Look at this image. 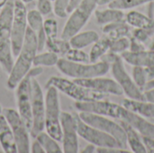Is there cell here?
<instances>
[{
	"mask_svg": "<svg viewBox=\"0 0 154 153\" xmlns=\"http://www.w3.org/2000/svg\"><path fill=\"white\" fill-rule=\"evenodd\" d=\"M45 46L48 50L62 56H65L68 50L71 48L69 40H65L62 38L60 39L56 38L54 40H46Z\"/></svg>",
	"mask_w": 154,
	"mask_h": 153,
	"instance_id": "f546056e",
	"label": "cell"
},
{
	"mask_svg": "<svg viewBox=\"0 0 154 153\" xmlns=\"http://www.w3.org/2000/svg\"><path fill=\"white\" fill-rule=\"evenodd\" d=\"M130 37H123L116 40H111L109 51L116 54H122L125 51L129 50Z\"/></svg>",
	"mask_w": 154,
	"mask_h": 153,
	"instance_id": "d6a6232c",
	"label": "cell"
},
{
	"mask_svg": "<svg viewBox=\"0 0 154 153\" xmlns=\"http://www.w3.org/2000/svg\"><path fill=\"white\" fill-rule=\"evenodd\" d=\"M97 151V147L94 145V144H91V143H88L86 147H84L80 152L81 153H94L96 152Z\"/></svg>",
	"mask_w": 154,
	"mask_h": 153,
	"instance_id": "bcb514c9",
	"label": "cell"
},
{
	"mask_svg": "<svg viewBox=\"0 0 154 153\" xmlns=\"http://www.w3.org/2000/svg\"><path fill=\"white\" fill-rule=\"evenodd\" d=\"M94 14L97 23L100 25H106L111 23L125 21V14L123 10L109 6L104 10H96Z\"/></svg>",
	"mask_w": 154,
	"mask_h": 153,
	"instance_id": "cb8c5ba5",
	"label": "cell"
},
{
	"mask_svg": "<svg viewBox=\"0 0 154 153\" xmlns=\"http://www.w3.org/2000/svg\"><path fill=\"white\" fill-rule=\"evenodd\" d=\"M99 35L96 31H84L79 32L73 35L69 40V44L71 48H77V49H84L89 45H93L98 39Z\"/></svg>",
	"mask_w": 154,
	"mask_h": 153,
	"instance_id": "484cf974",
	"label": "cell"
},
{
	"mask_svg": "<svg viewBox=\"0 0 154 153\" xmlns=\"http://www.w3.org/2000/svg\"><path fill=\"white\" fill-rule=\"evenodd\" d=\"M60 126L63 153H78L79 151V146L76 113L70 114L69 112H61Z\"/></svg>",
	"mask_w": 154,
	"mask_h": 153,
	"instance_id": "7c38bea8",
	"label": "cell"
},
{
	"mask_svg": "<svg viewBox=\"0 0 154 153\" xmlns=\"http://www.w3.org/2000/svg\"><path fill=\"white\" fill-rule=\"evenodd\" d=\"M125 22L133 28L146 29L152 32L154 34V19L148 14H144L135 10H131L125 14Z\"/></svg>",
	"mask_w": 154,
	"mask_h": 153,
	"instance_id": "44dd1931",
	"label": "cell"
},
{
	"mask_svg": "<svg viewBox=\"0 0 154 153\" xmlns=\"http://www.w3.org/2000/svg\"><path fill=\"white\" fill-rule=\"evenodd\" d=\"M79 116L82 121L88 124L99 129L100 131L113 136L124 149H127V141L125 132L119 122L112 120V118L88 113V112H79Z\"/></svg>",
	"mask_w": 154,
	"mask_h": 153,
	"instance_id": "52a82bcc",
	"label": "cell"
},
{
	"mask_svg": "<svg viewBox=\"0 0 154 153\" xmlns=\"http://www.w3.org/2000/svg\"><path fill=\"white\" fill-rule=\"evenodd\" d=\"M148 50H154V37L148 42Z\"/></svg>",
	"mask_w": 154,
	"mask_h": 153,
	"instance_id": "816d5d0a",
	"label": "cell"
},
{
	"mask_svg": "<svg viewBox=\"0 0 154 153\" xmlns=\"http://www.w3.org/2000/svg\"><path fill=\"white\" fill-rule=\"evenodd\" d=\"M143 100L154 103V88L143 92Z\"/></svg>",
	"mask_w": 154,
	"mask_h": 153,
	"instance_id": "f6af8a7d",
	"label": "cell"
},
{
	"mask_svg": "<svg viewBox=\"0 0 154 153\" xmlns=\"http://www.w3.org/2000/svg\"><path fill=\"white\" fill-rule=\"evenodd\" d=\"M14 0H8L0 8V38H10L14 21Z\"/></svg>",
	"mask_w": 154,
	"mask_h": 153,
	"instance_id": "d6986e66",
	"label": "cell"
},
{
	"mask_svg": "<svg viewBox=\"0 0 154 153\" xmlns=\"http://www.w3.org/2000/svg\"><path fill=\"white\" fill-rule=\"evenodd\" d=\"M143 142L145 146V149L147 152L154 153V139L148 138V137H143Z\"/></svg>",
	"mask_w": 154,
	"mask_h": 153,
	"instance_id": "b9f144b4",
	"label": "cell"
},
{
	"mask_svg": "<svg viewBox=\"0 0 154 153\" xmlns=\"http://www.w3.org/2000/svg\"><path fill=\"white\" fill-rule=\"evenodd\" d=\"M59 55L47 50L45 52L37 53L34 60H33V66H39V67H53L57 65V62L59 60Z\"/></svg>",
	"mask_w": 154,
	"mask_h": 153,
	"instance_id": "4dcf8cb0",
	"label": "cell"
},
{
	"mask_svg": "<svg viewBox=\"0 0 154 153\" xmlns=\"http://www.w3.org/2000/svg\"><path fill=\"white\" fill-rule=\"evenodd\" d=\"M97 5H99L98 0H82L81 4L69 14L60 38L69 40L73 35L79 32L95 13Z\"/></svg>",
	"mask_w": 154,
	"mask_h": 153,
	"instance_id": "8992f818",
	"label": "cell"
},
{
	"mask_svg": "<svg viewBox=\"0 0 154 153\" xmlns=\"http://www.w3.org/2000/svg\"><path fill=\"white\" fill-rule=\"evenodd\" d=\"M115 0H98V5H109L110 3H112Z\"/></svg>",
	"mask_w": 154,
	"mask_h": 153,
	"instance_id": "f907efd6",
	"label": "cell"
},
{
	"mask_svg": "<svg viewBox=\"0 0 154 153\" xmlns=\"http://www.w3.org/2000/svg\"><path fill=\"white\" fill-rule=\"evenodd\" d=\"M14 56L10 38H0V66L6 74L14 67Z\"/></svg>",
	"mask_w": 154,
	"mask_h": 153,
	"instance_id": "603a6c76",
	"label": "cell"
},
{
	"mask_svg": "<svg viewBox=\"0 0 154 153\" xmlns=\"http://www.w3.org/2000/svg\"><path fill=\"white\" fill-rule=\"evenodd\" d=\"M149 6H148V15L154 19V1L153 2H151L148 4Z\"/></svg>",
	"mask_w": 154,
	"mask_h": 153,
	"instance_id": "681fc988",
	"label": "cell"
},
{
	"mask_svg": "<svg viewBox=\"0 0 154 153\" xmlns=\"http://www.w3.org/2000/svg\"><path fill=\"white\" fill-rule=\"evenodd\" d=\"M3 114L13 132L17 153L30 152V131L20 116L18 111L14 108H4Z\"/></svg>",
	"mask_w": 154,
	"mask_h": 153,
	"instance_id": "30bf717a",
	"label": "cell"
},
{
	"mask_svg": "<svg viewBox=\"0 0 154 153\" xmlns=\"http://www.w3.org/2000/svg\"><path fill=\"white\" fill-rule=\"evenodd\" d=\"M145 69H146V73H147L148 80L154 79V66L145 67Z\"/></svg>",
	"mask_w": 154,
	"mask_h": 153,
	"instance_id": "7dc6e473",
	"label": "cell"
},
{
	"mask_svg": "<svg viewBox=\"0 0 154 153\" xmlns=\"http://www.w3.org/2000/svg\"><path fill=\"white\" fill-rule=\"evenodd\" d=\"M133 71H132V78L134 81V83L140 87L142 90L146 82L148 81V77L146 73L145 67L142 66H133Z\"/></svg>",
	"mask_w": 154,
	"mask_h": 153,
	"instance_id": "e575fe53",
	"label": "cell"
},
{
	"mask_svg": "<svg viewBox=\"0 0 154 153\" xmlns=\"http://www.w3.org/2000/svg\"><path fill=\"white\" fill-rule=\"evenodd\" d=\"M21 1L26 5V4H29V3H32V2H33L34 0H21Z\"/></svg>",
	"mask_w": 154,
	"mask_h": 153,
	"instance_id": "db71d44e",
	"label": "cell"
},
{
	"mask_svg": "<svg viewBox=\"0 0 154 153\" xmlns=\"http://www.w3.org/2000/svg\"><path fill=\"white\" fill-rule=\"evenodd\" d=\"M43 31L46 40H54L58 37V23L53 18H48L43 22Z\"/></svg>",
	"mask_w": 154,
	"mask_h": 153,
	"instance_id": "d590c367",
	"label": "cell"
},
{
	"mask_svg": "<svg viewBox=\"0 0 154 153\" xmlns=\"http://www.w3.org/2000/svg\"><path fill=\"white\" fill-rule=\"evenodd\" d=\"M32 76L30 72L19 82L15 87V96L17 102V111L28 127L31 130L32 124V105H31V92H30V82Z\"/></svg>",
	"mask_w": 154,
	"mask_h": 153,
	"instance_id": "5bb4252c",
	"label": "cell"
},
{
	"mask_svg": "<svg viewBox=\"0 0 154 153\" xmlns=\"http://www.w3.org/2000/svg\"><path fill=\"white\" fill-rule=\"evenodd\" d=\"M69 0H53L52 1V12L60 18L67 17Z\"/></svg>",
	"mask_w": 154,
	"mask_h": 153,
	"instance_id": "8d00e7d4",
	"label": "cell"
},
{
	"mask_svg": "<svg viewBox=\"0 0 154 153\" xmlns=\"http://www.w3.org/2000/svg\"><path fill=\"white\" fill-rule=\"evenodd\" d=\"M51 1H53V0H51Z\"/></svg>",
	"mask_w": 154,
	"mask_h": 153,
	"instance_id": "9f6ffc18",
	"label": "cell"
},
{
	"mask_svg": "<svg viewBox=\"0 0 154 153\" xmlns=\"http://www.w3.org/2000/svg\"><path fill=\"white\" fill-rule=\"evenodd\" d=\"M147 50L146 46L144 43L137 41L136 39L130 37V47H129V51L131 52H141Z\"/></svg>",
	"mask_w": 154,
	"mask_h": 153,
	"instance_id": "ab89813d",
	"label": "cell"
},
{
	"mask_svg": "<svg viewBox=\"0 0 154 153\" xmlns=\"http://www.w3.org/2000/svg\"><path fill=\"white\" fill-rule=\"evenodd\" d=\"M119 123L121 124L125 132L127 146L131 149V151L134 153H147L143 142V136L134 128H133L125 122L119 121Z\"/></svg>",
	"mask_w": 154,
	"mask_h": 153,
	"instance_id": "ffe728a7",
	"label": "cell"
},
{
	"mask_svg": "<svg viewBox=\"0 0 154 153\" xmlns=\"http://www.w3.org/2000/svg\"><path fill=\"white\" fill-rule=\"evenodd\" d=\"M27 29L28 23L26 5L21 0H14V21L10 33V41L14 56H16L19 53L23 46Z\"/></svg>",
	"mask_w": 154,
	"mask_h": 153,
	"instance_id": "9c48e42d",
	"label": "cell"
},
{
	"mask_svg": "<svg viewBox=\"0 0 154 153\" xmlns=\"http://www.w3.org/2000/svg\"><path fill=\"white\" fill-rule=\"evenodd\" d=\"M76 115L78 123V134L83 140L88 143L94 144L97 148H122L120 143L113 136L88 124L80 119L78 113H76Z\"/></svg>",
	"mask_w": 154,
	"mask_h": 153,
	"instance_id": "8fae6325",
	"label": "cell"
},
{
	"mask_svg": "<svg viewBox=\"0 0 154 153\" xmlns=\"http://www.w3.org/2000/svg\"><path fill=\"white\" fill-rule=\"evenodd\" d=\"M120 56L125 62L132 66H154V50H145L141 52H131L127 50Z\"/></svg>",
	"mask_w": 154,
	"mask_h": 153,
	"instance_id": "ac0fdd59",
	"label": "cell"
},
{
	"mask_svg": "<svg viewBox=\"0 0 154 153\" xmlns=\"http://www.w3.org/2000/svg\"><path fill=\"white\" fill-rule=\"evenodd\" d=\"M75 108L79 112L93 113L116 120H120L125 111V107L123 105H118L104 99L89 102H75Z\"/></svg>",
	"mask_w": 154,
	"mask_h": 153,
	"instance_id": "4fadbf2b",
	"label": "cell"
},
{
	"mask_svg": "<svg viewBox=\"0 0 154 153\" xmlns=\"http://www.w3.org/2000/svg\"><path fill=\"white\" fill-rule=\"evenodd\" d=\"M52 86L59 91L65 94L69 97L72 98L76 102H89L106 98L107 95L96 92L88 87H85L74 80L53 76L48 79L45 87Z\"/></svg>",
	"mask_w": 154,
	"mask_h": 153,
	"instance_id": "5b68a950",
	"label": "cell"
},
{
	"mask_svg": "<svg viewBox=\"0 0 154 153\" xmlns=\"http://www.w3.org/2000/svg\"><path fill=\"white\" fill-rule=\"evenodd\" d=\"M82 0H69V5H68V14H69L71 12H73L80 4Z\"/></svg>",
	"mask_w": 154,
	"mask_h": 153,
	"instance_id": "ee69618b",
	"label": "cell"
},
{
	"mask_svg": "<svg viewBox=\"0 0 154 153\" xmlns=\"http://www.w3.org/2000/svg\"><path fill=\"white\" fill-rule=\"evenodd\" d=\"M118 121H124L130 124L143 137L154 139V124L148 121L145 117L125 108L121 119Z\"/></svg>",
	"mask_w": 154,
	"mask_h": 153,
	"instance_id": "2e32d148",
	"label": "cell"
},
{
	"mask_svg": "<svg viewBox=\"0 0 154 153\" xmlns=\"http://www.w3.org/2000/svg\"><path fill=\"white\" fill-rule=\"evenodd\" d=\"M153 1L154 0H115L107 5L109 7L125 11V10H131L134 7H137L143 5L149 4Z\"/></svg>",
	"mask_w": 154,
	"mask_h": 153,
	"instance_id": "1f68e13d",
	"label": "cell"
},
{
	"mask_svg": "<svg viewBox=\"0 0 154 153\" xmlns=\"http://www.w3.org/2000/svg\"><path fill=\"white\" fill-rule=\"evenodd\" d=\"M122 105L128 110L134 112L145 118L154 119V103L145 100H134L125 98Z\"/></svg>",
	"mask_w": 154,
	"mask_h": 153,
	"instance_id": "7402d4cb",
	"label": "cell"
},
{
	"mask_svg": "<svg viewBox=\"0 0 154 153\" xmlns=\"http://www.w3.org/2000/svg\"><path fill=\"white\" fill-rule=\"evenodd\" d=\"M43 15L37 9H32L29 12L27 11L28 27L36 35L43 32Z\"/></svg>",
	"mask_w": 154,
	"mask_h": 153,
	"instance_id": "f1b7e54d",
	"label": "cell"
},
{
	"mask_svg": "<svg viewBox=\"0 0 154 153\" xmlns=\"http://www.w3.org/2000/svg\"><path fill=\"white\" fill-rule=\"evenodd\" d=\"M102 32L111 40H116L123 37H130L132 32L131 26H129L125 21L116 22L103 25Z\"/></svg>",
	"mask_w": 154,
	"mask_h": 153,
	"instance_id": "d4e9b609",
	"label": "cell"
},
{
	"mask_svg": "<svg viewBox=\"0 0 154 153\" xmlns=\"http://www.w3.org/2000/svg\"><path fill=\"white\" fill-rule=\"evenodd\" d=\"M110 64V70L114 77V79L118 83L123 90V93L129 99L143 100V93L140 87L134 83L132 76L128 74L125 67V61L118 54L108 51L103 58Z\"/></svg>",
	"mask_w": 154,
	"mask_h": 153,
	"instance_id": "7a4b0ae2",
	"label": "cell"
},
{
	"mask_svg": "<svg viewBox=\"0 0 154 153\" xmlns=\"http://www.w3.org/2000/svg\"><path fill=\"white\" fill-rule=\"evenodd\" d=\"M153 37H154V34H153Z\"/></svg>",
	"mask_w": 154,
	"mask_h": 153,
	"instance_id": "11a10c76",
	"label": "cell"
},
{
	"mask_svg": "<svg viewBox=\"0 0 154 153\" xmlns=\"http://www.w3.org/2000/svg\"><path fill=\"white\" fill-rule=\"evenodd\" d=\"M111 39L107 36L99 38L95 43L89 52V60L90 62H97L102 60V58L109 51Z\"/></svg>",
	"mask_w": 154,
	"mask_h": 153,
	"instance_id": "4316f807",
	"label": "cell"
},
{
	"mask_svg": "<svg viewBox=\"0 0 154 153\" xmlns=\"http://www.w3.org/2000/svg\"><path fill=\"white\" fill-rule=\"evenodd\" d=\"M37 10L42 15H48L52 12L51 0H37Z\"/></svg>",
	"mask_w": 154,
	"mask_h": 153,
	"instance_id": "f35d334b",
	"label": "cell"
},
{
	"mask_svg": "<svg viewBox=\"0 0 154 153\" xmlns=\"http://www.w3.org/2000/svg\"><path fill=\"white\" fill-rule=\"evenodd\" d=\"M31 105L32 124L30 130V134L35 138L37 134L44 130V111L45 98L42 87L36 80V78H32L30 82Z\"/></svg>",
	"mask_w": 154,
	"mask_h": 153,
	"instance_id": "ba28073f",
	"label": "cell"
},
{
	"mask_svg": "<svg viewBox=\"0 0 154 153\" xmlns=\"http://www.w3.org/2000/svg\"><path fill=\"white\" fill-rule=\"evenodd\" d=\"M56 66L63 75L72 78L73 79L101 77L107 74L110 70V64L105 60L84 63L74 62L66 58H60Z\"/></svg>",
	"mask_w": 154,
	"mask_h": 153,
	"instance_id": "3957f363",
	"label": "cell"
},
{
	"mask_svg": "<svg viewBox=\"0 0 154 153\" xmlns=\"http://www.w3.org/2000/svg\"><path fill=\"white\" fill-rule=\"evenodd\" d=\"M0 146L5 153H17V148L11 127L0 107Z\"/></svg>",
	"mask_w": 154,
	"mask_h": 153,
	"instance_id": "e0dca14e",
	"label": "cell"
},
{
	"mask_svg": "<svg viewBox=\"0 0 154 153\" xmlns=\"http://www.w3.org/2000/svg\"><path fill=\"white\" fill-rule=\"evenodd\" d=\"M37 52L38 43L36 34L28 27L23 46L16 55L17 58L12 70L8 74L6 87L9 89H15L19 82L28 74L33 65V60Z\"/></svg>",
	"mask_w": 154,
	"mask_h": 153,
	"instance_id": "6da1fadb",
	"label": "cell"
},
{
	"mask_svg": "<svg viewBox=\"0 0 154 153\" xmlns=\"http://www.w3.org/2000/svg\"><path fill=\"white\" fill-rule=\"evenodd\" d=\"M7 1H8V0H0V8H1Z\"/></svg>",
	"mask_w": 154,
	"mask_h": 153,
	"instance_id": "f5cc1de1",
	"label": "cell"
},
{
	"mask_svg": "<svg viewBox=\"0 0 154 153\" xmlns=\"http://www.w3.org/2000/svg\"><path fill=\"white\" fill-rule=\"evenodd\" d=\"M96 152L97 153H127L129 151L124 148H115V147H108V148H97Z\"/></svg>",
	"mask_w": 154,
	"mask_h": 153,
	"instance_id": "60d3db41",
	"label": "cell"
},
{
	"mask_svg": "<svg viewBox=\"0 0 154 153\" xmlns=\"http://www.w3.org/2000/svg\"><path fill=\"white\" fill-rule=\"evenodd\" d=\"M65 58L70 61L74 62H90L89 60V54L83 50V49H77V48H70L68 52L65 54Z\"/></svg>",
	"mask_w": 154,
	"mask_h": 153,
	"instance_id": "836d02e7",
	"label": "cell"
},
{
	"mask_svg": "<svg viewBox=\"0 0 154 153\" xmlns=\"http://www.w3.org/2000/svg\"><path fill=\"white\" fill-rule=\"evenodd\" d=\"M137 41L143 43H148L153 37V32L146 30V29H140V28H134V31L131 32V36Z\"/></svg>",
	"mask_w": 154,
	"mask_h": 153,
	"instance_id": "74e56055",
	"label": "cell"
},
{
	"mask_svg": "<svg viewBox=\"0 0 154 153\" xmlns=\"http://www.w3.org/2000/svg\"><path fill=\"white\" fill-rule=\"evenodd\" d=\"M44 111V129L45 132L58 142H61L62 133L60 126V103L59 90L52 87H47Z\"/></svg>",
	"mask_w": 154,
	"mask_h": 153,
	"instance_id": "277c9868",
	"label": "cell"
},
{
	"mask_svg": "<svg viewBox=\"0 0 154 153\" xmlns=\"http://www.w3.org/2000/svg\"><path fill=\"white\" fill-rule=\"evenodd\" d=\"M36 140L42 144L46 153H62V147L59 144V142L53 137L49 135L46 132H41L35 137Z\"/></svg>",
	"mask_w": 154,
	"mask_h": 153,
	"instance_id": "83f0119b",
	"label": "cell"
},
{
	"mask_svg": "<svg viewBox=\"0 0 154 153\" xmlns=\"http://www.w3.org/2000/svg\"><path fill=\"white\" fill-rule=\"evenodd\" d=\"M73 80L85 87H88L91 90L105 95H114V96L124 95L122 88L115 79L103 78V76L90 78L73 79Z\"/></svg>",
	"mask_w": 154,
	"mask_h": 153,
	"instance_id": "9a60e30c",
	"label": "cell"
},
{
	"mask_svg": "<svg viewBox=\"0 0 154 153\" xmlns=\"http://www.w3.org/2000/svg\"><path fill=\"white\" fill-rule=\"evenodd\" d=\"M152 88H154V79H151V80H148V81L146 82V84H145L144 87H143L142 91H143V93L144 91H148V90H151V89H152Z\"/></svg>",
	"mask_w": 154,
	"mask_h": 153,
	"instance_id": "c3c4849f",
	"label": "cell"
},
{
	"mask_svg": "<svg viewBox=\"0 0 154 153\" xmlns=\"http://www.w3.org/2000/svg\"><path fill=\"white\" fill-rule=\"evenodd\" d=\"M30 152L32 153H45L42 144L36 140L35 142H32V144L30 147Z\"/></svg>",
	"mask_w": 154,
	"mask_h": 153,
	"instance_id": "7bdbcfd3",
	"label": "cell"
}]
</instances>
